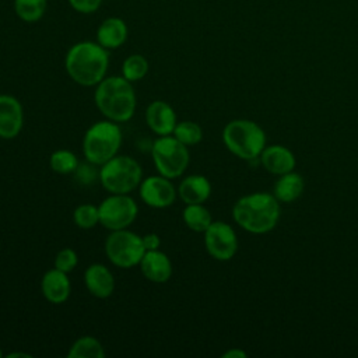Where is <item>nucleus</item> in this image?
I'll use <instances>...</instances> for the list:
<instances>
[{"mask_svg": "<svg viewBox=\"0 0 358 358\" xmlns=\"http://www.w3.org/2000/svg\"><path fill=\"white\" fill-rule=\"evenodd\" d=\"M99 224L109 229H126L137 217V203L129 194H112L98 206Z\"/></svg>", "mask_w": 358, "mask_h": 358, "instance_id": "1a4fd4ad", "label": "nucleus"}, {"mask_svg": "<svg viewBox=\"0 0 358 358\" xmlns=\"http://www.w3.org/2000/svg\"><path fill=\"white\" fill-rule=\"evenodd\" d=\"M178 194L186 204H203L211 194V185L203 175H190L180 182Z\"/></svg>", "mask_w": 358, "mask_h": 358, "instance_id": "6ab92c4d", "label": "nucleus"}, {"mask_svg": "<svg viewBox=\"0 0 358 358\" xmlns=\"http://www.w3.org/2000/svg\"><path fill=\"white\" fill-rule=\"evenodd\" d=\"M204 245L208 255L220 262L231 260L238 250L234 228L224 221H213L204 231Z\"/></svg>", "mask_w": 358, "mask_h": 358, "instance_id": "9d476101", "label": "nucleus"}, {"mask_svg": "<svg viewBox=\"0 0 358 358\" xmlns=\"http://www.w3.org/2000/svg\"><path fill=\"white\" fill-rule=\"evenodd\" d=\"M78 164L80 162H78L76 154L69 150H57V151L52 152L50 159H49L50 169L60 175L74 173Z\"/></svg>", "mask_w": 358, "mask_h": 358, "instance_id": "393cba45", "label": "nucleus"}, {"mask_svg": "<svg viewBox=\"0 0 358 358\" xmlns=\"http://www.w3.org/2000/svg\"><path fill=\"white\" fill-rule=\"evenodd\" d=\"M145 123L157 136H169L176 126V113L165 101H152L145 109Z\"/></svg>", "mask_w": 358, "mask_h": 358, "instance_id": "ddd939ff", "label": "nucleus"}, {"mask_svg": "<svg viewBox=\"0 0 358 358\" xmlns=\"http://www.w3.org/2000/svg\"><path fill=\"white\" fill-rule=\"evenodd\" d=\"M127 24L120 17L105 18L96 29V42L108 50L120 48L127 41Z\"/></svg>", "mask_w": 358, "mask_h": 358, "instance_id": "f3484780", "label": "nucleus"}, {"mask_svg": "<svg viewBox=\"0 0 358 358\" xmlns=\"http://www.w3.org/2000/svg\"><path fill=\"white\" fill-rule=\"evenodd\" d=\"M94 98L98 110L115 123L130 120L136 112V92L123 76L105 77L96 85Z\"/></svg>", "mask_w": 358, "mask_h": 358, "instance_id": "f03ea898", "label": "nucleus"}, {"mask_svg": "<svg viewBox=\"0 0 358 358\" xmlns=\"http://www.w3.org/2000/svg\"><path fill=\"white\" fill-rule=\"evenodd\" d=\"M77 263H78L77 253L71 248H63L55 256V268L64 271L67 274L76 268Z\"/></svg>", "mask_w": 358, "mask_h": 358, "instance_id": "cd10ccee", "label": "nucleus"}, {"mask_svg": "<svg viewBox=\"0 0 358 358\" xmlns=\"http://www.w3.org/2000/svg\"><path fill=\"white\" fill-rule=\"evenodd\" d=\"M108 66V49L94 41L74 43L64 57V67L69 77L84 87L98 85L105 78Z\"/></svg>", "mask_w": 358, "mask_h": 358, "instance_id": "f257e3e1", "label": "nucleus"}, {"mask_svg": "<svg viewBox=\"0 0 358 358\" xmlns=\"http://www.w3.org/2000/svg\"><path fill=\"white\" fill-rule=\"evenodd\" d=\"M260 161H262V165L266 168V171L275 175L291 172L296 164L292 151L278 144L270 145L267 148L264 147L263 152L260 154Z\"/></svg>", "mask_w": 358, "mask_h": 358, "instance_id": "a211bd4d", "label": "nucleus"}, {"mask_svg": "<svg viewBox=\"0 0 358 358\" xmlns=\"http://www.w3.org/2000/svg\"><path fill=\"white\" fill-rule=\"evenodd\" d=\"M172 136L189 147V145H196L201 141L203 130L196 122L183 120V122L176 123Z\"/></svg>", "mask_w": 358, "mask_h": 358, "instance_id": "a878e982", "label": "nucleus"}, {"mask_svg": "<svg viewBox=\"0 0 358 358\" xmlns=\"http://www.w3.org/2000/svg\"><path fill=\"white\" fill-rule=\"evenodd\" d=\"M148 69H150L148 60H147L143 55L134 53V55L127 56V57L123 60V64H122V76H123L127 81H130V83L140 81V80H143V78L147 76Z\"/></svg>", "mask_w": 358, "mask_h": 358, "instance_id": "b1692460", "label": "nucleus"}, {"mask_svg": "<svg viewBox=\"0 0 358 358\" xmlns=\"http://www.w3.org/2000/svg\"><path fill=\"white\" fill-rule=\"evenodd\" d=\"M7 357H10V358H13V357H25V358H29L31 355H29V354H25V352H11V354H8Z\"/></svg>", "mask_w": 358, "mask_h": 358, "instance_id": "473e14b6", "label": "nucleus"}, {"mask_svg": "<svg viewBox=\"0 0 358 358\" xmlns=\"http://www.w3.org/2000/svg\"><path fill=\"white\" fill-rule=\"evenodd\" d=\"M143 239V245L145 248V252L147 250H157L161 245V239L157 234H147L144 236H141Z\"/></svg>", "mask_w": 358, "mask_h": 358, "instance_id": "7c9ffc66", "label": "nucleus"}, {"mask_svg": "<svg viewBox=\"0 0 358 358\" xmlns=\"http://www.w3.org/2000/svg\"><path fill=\"white\" fill-rule=\"evenodd\" d=\"M232 217L248 232L264 234L275 227L280 217V204L268 193H252L235 203Z\"/></svg>", "mask_w": 358, "mask_h": 358, "instance_id": "7ed1b4c3", "label": "nucleus"}, {"mask_svg": "<svg viewBox=\"0 0 358 358\" xmlns=\"http://www.w3.org/2000/svg\"><path fill=\"white\" fill-rule=\"evenodd\" d=\"M69 358H103L105 350L101 344V341L92 336H83L77 338L69 352Z\"/></svg>", "mask_w": 358, "mask_h": 358, "instance_id": "412c9836", "label": "nucleus"}, {"mask_svg": "<svg viewBox=\"0 0 358 358\" xmlns=\"http://www.w3.org/2000/svg\"><path fill=\"white\" fill-rule=\"evenodd\" d=\"M24 124V110L20 101L7 94H0V138H15Z\"/></svg>", "mask_w": 358, "mask_h": 358, "instance_id": "f8f14e48", "label": "nucleus"}, {"mask_svg": "<svg viewBox=\"0 0 358 358\" xmlns=\"http://www.w3.org/2000/svg\"><path fill=\"white\" fill-rule=\"evenodd\" d=\"M141 180V165L127 155H115L99 168V182L112 194H129Z\"/></svg>", "mask_w": 358, "mask_h": 358, "instance_id": "423d86ee", "label": "nucleus"}, {"mask_svg": "<svg viewBox=\"0 0 358 358\" xmlns=\"http://www.w3.org/2000/svg\"><path fill=\"white\" fill-rule=\"evenodd\" d=\"M67 1L70 7L80 14H92L102 4V0H67Z\"/></svg>", "mask_w": 358, "mask_h": 358, "instance_id": "c756f323", "label": "nucleus"}, {"mask_svg": "<svg viewBox=\"0 0 358 358\" xmlns=\"http://www.w3.org/2000/svg\"><path fill=\"white\" fill-rule=\"evenodd\" d=\"M182 217L186 227L194 232H204L213 222L210 211L203 204H186Z\"/></svg>", "mask_w": 358, "mask_h": 358, "instance_id": "4be33fe9", "label": "nucleus"}, {"mask_svg": "<svg viewBox=\"0 0 358 358\" xmlns=\"http://www.w3.org/2000/svg\"><path fill=\"white\" fill-rule=\"evenodd\" d=\"M305 183L299 173L287 172L280 176V179L274 185V197L278 201L291 203L296 200L303 192Z\"/></svg>", "mask_w": 358, "mask_h": 358, "instance_id": "aec40b11", "label": "nucleus"}, {"mask_svg": "<svg viewBox=\"0 0 358 358\" xmlns=\"http://www.w3.org/2000/svg\"><path fill=\"white\" fill-rule=\"evenodd\" d=\"M3 357V351H1V348H0V358Z\"/></svg>", "mask_w": 358, "mask_h": 358, "instance_id": "72a5a7b5", "label": "nucleus"}, {"mask_svg": "<svg viewBox=\"0 0 358 358\" xmlns=\"http://www.w3.org/2000/svg\"><path fill=\"white\" fill-rule=\"evenodd\" d=\"M108 259L120 268H130L140 264L145 248L140 235L126 229L110 231L105 241Z\"/></svg>", "mask_w": 358, "mask_h": 358, "instance_id": "6e6552de", "label": "nucleus"}, {"mask_svg": "<svg viewBox=\"0 0 358 358\" xmlns=\"http://www.w3.org/2000/svg\"><path fill=\"white\" fill-rule=\"evenodd\" d=\"M84 282L90 294L95 298L105 299L115 291V277L110 270L101 263H94L87 267L84 273Z\"/></svg>", "mask_w": 358, "mask_h": 358, "instance_id": "2eb2a0df", "label": "nucleus"}, {"mask_svg": "<svg viewBox=\"0 0 358 358\" xmlns=\"http://www.w3.org/2000/svg\"><path fill=\"white\" fill-rule=\"evenodd\" d=\"M224 358H245L246 357V352L242 351V350H238V348H232L227 352L222 354Z\"/></svg>", "mask_w": 358, "mask_h": 358, "instance_id": "2f4dec72", "label": "nucleus"}, {"mask_svg": "<svg viewBox=\"0 0 358 358\" xmlns=\"http://www.w3.org/2000/svg\"><path fill=\"white\" fill-rule=\"evenodd\" d=\"M140 197L144 204L152 208H165L175 203L178 190L175 189L171 179L157 175L148 176L140 183Z\"/></svg>", "mask_w": 358, "mask_h": 358, "instance_id": "9b49d317", "label": "nucleus"}, {"mask_svg": "<svg viewBox=\"0 0 358 358\" xmlns=\"http://www.w3.org/2000/svg\"><path fill=\"white\" fill-rule=\"evenodd\" d=\"M222 141L234 155L252 161L263 152L266 134L257 123L248 119H236L224 127Z\"/></svg>", "mask_w": 358, "mask_h": 358, "instance_id": "20e7f679", "label": "nucleus"}, {"mask_svg": "<svg viewBox=\"0 0 358 358\" xmlns=\"http://www.w3.org/2000/svg\"><path fill=\"white\" fill-rule=\"evenodd\" d=\"M74 222L81 229H91L99 224V211L94 204H80L73 213Z\"/></svg>", "mask_w": 358, "mask_h": 358, "instance_id": "bb28decb", "label": "nucleus"}, {"mask_svg": "<svg viewBox=\"0 0 358 358\" xmlns=\"http://www.w3.org/2000/svg\"><path fill=\"white\" fill-rule=\"evenodd\" d=\"M41 289L48 302L55 305L66 302L71 292V285L67 273L60 271L57 268L48 270L41 280Z\"/></svg>", "mask_w": 358, "mask_h": 358, "instance_id": "dca6fc26", "label": "nucleus"}, {"mask_svg": "<svg viewBox=\"0 0 358 358\" xmlns=\"http://www.w3.org/2000/svg\"><path fill=\"white\" fill-rule=\"evenodd\" d=\"M95 166H96V165L92 164V162H90V161H87V164H78L77 169L74 171L77 180H78L81 185H91V183L96 179V176H98V179H99V171L96 172V171H95Z\"/></svg>", "mask_w": 358, "mask_h": 358, "instance_id": "c85d7f7f", "label": "nucleus"}, {"mask_svg": "<svg viewBox=\"0 0 358 358\" xmlns=\"http://www.w3.org/2000/svg\"><path fill=\"white\" fill-rule=\"evenodd\" d=\"M122 144V131L117 123L101 120L94 123L84 134L83 152L87 161L102 165L115 155Z\"/></svg>", "mask_w": 358, "mask_h": 358, "instance_id": "39448f33", "label": "nucleus"}, {"mask_svg": "<svg viewBox=\"0 0 358 358\" xmlns=\"http://www.w3.org/2000/svg\"><path fill=\"white\" fill-rule=\"evenodd\" d=\"M140 270L143 275L157 284L166 282L172 275V263L169 257L161 250H147L140 262Z\"/></svg>", "mask_w": 358, "mask_h": 358, "instance_id": "4468645a", "label": "nucleus"}, {"mask_svg": "<svg viewBox=\"0 0 358 358\" xmlns=\"http://www.w3.org/2000/svg\"><path fill=\"white\" fill-rule=\"evenodd\" d=\"M151 155L158 173L168 179L179 178L186 171L190 159L187 145L172 134L158 136L151 147Z\"/></svg>", "mask_w": 358, "mask_h": 358, "instance_id": "0eeeda50", "label": "nucleus"}, {"mask_svg": "<svg viewBox=\"0 0 358 358\" xmlns=\"http://www.w3.org/2000/svg\"><path fill=\"white\" fill-rule=\"evenodd\" d=\"M48 0H14L15 15L28 24L38 22L46 13Z\"/></svg>", "mask_w": 358, "mask_h": 358, "instance_id": "5701e85b", "label": "nucleus"}]
</instances>
